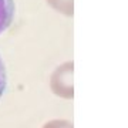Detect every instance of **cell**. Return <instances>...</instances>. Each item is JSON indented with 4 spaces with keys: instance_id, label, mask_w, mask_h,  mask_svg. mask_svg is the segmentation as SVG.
I'll return each instance as SVG.
<instances>
[{
    "instance_id": "5b68a950",
    "label": "cell",
    "mask_w": 128,
    "mask_h": 128,
    "mask_svg": "<svg viewBox=\"0 0 128 128\" xmlns=\"http://www.w3.org/2000/svg\"><path fill=\"white\" fill-rule=\"evenodd\" d=\"M6 87H7V74H6V68H4V63L0 57V97L4 94Z\"/></svg>"
},
{
    "instance_id": "3957f363",
    "label": "cell",
    "mask_w": 128,
    "mask_h": 128,
    "mask_svg": "<svg viewBox=\"0 0 128 128\" xmlns=\"http://www.w3.org/2000/svg\"><path fill=\"white\" fill-rule=\"evenodd\" d=\"M47 4L50 6L51 9H54L56 12L64 14V16H68L71 17L74 13V4L73 0H46Z\"/></svg>"
},
{
    "instance_id": "277c9868",
    "label": "cell",
    "mask_w": 128,
    "mask_h": 128,
    "mask_svg": "<svg viewBox=\"0 0 128 128\" xmlns=\"http://www.w3.org/2000/svg\"><path fill=\"white\" fill-rule=\"evenodd\" d=\"M43 128H74L73 122L67 120H51L43 125Z\"/></svg>"
},
{
    "instance_id": "6da1fadb",
    "label": "cell",
    "mask_w": 128,
    "mask_h": 128,
    "mask_svg": "<svg viewBox=\"0 0 128 128\" xmlns=\"http://www.w3.org/2000/svg\"><path fill=\"white\" fill-rule=\"evenodd\" d=\"M73 61L58 66L53 71L50 78V88L56 96L61 98L71 100L74 97V86H73Z\"/></svg>"
},
{
    "instance_id": "7a4b0ae2",
    "label": "cell",
    "mask_w": 128,
    "mask_h": 128,
    "mask_svg": "<svg viewBox=\"0 0 128 128\" xmlns=\"http://www.w3.org/2000/svg\"><path fill=\"white\" fill-rule=\"evenodd\" d=\"M14 0H0V34L10 27L14 18Z\"/></svg>"
}]
</instances>
